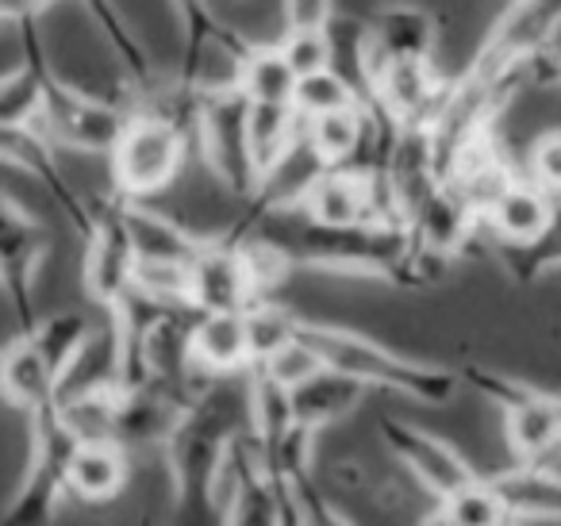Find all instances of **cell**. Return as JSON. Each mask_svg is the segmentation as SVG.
I'll list each match as a JSON object with an SVG mask.
<instances>
[{"label":"cell","instance_id":"1","mask_svg":"<svg viewBox=\"0 0 561 526\" xmlns=\"http://www.w3.org/2000/svg\"><path fill=\"white\" fill-rule=\"evenodd\" d=\"M247 426V408L219 388L193 396L185 415L165 438V469L173 488L178 526H224V477L234 434Z\"/></svg>","mask_w":561,"mask_h":526},{"label":"cell","instance_id":"2","mask_svg":"<svg viewBox=\"0 0 561 526\" xmlns=\"http://www.w3.org/2000/svg\"><path fill=\"white\" fill-rule=\"evenodd\" d=\"M300 339L316 350L328 373L354 380L362 388H385V392L408 396L420 403H450L458 392V373L446 365L415 362L385 342L369 339L358 331H343L331 323H300Z\"/></svg>","mask_w":561,"mask_h":526},{"label":"cell","instance_id":"3","mask_svg":"<svg viewBox=\"0 0 561 526\" xmlns=\"http://www.w3.org/2000/svg\"><path fill=\"white\" fill-rule=\"evenodd\" d=\"M188 158V135L178 124L150 112L127 116L116 147H112V193L124 201L147 204L178 181Z\"/></svg>","mask_w":561,"mask_h":526},{"label":"cell","instance_id":"4","mask_svg":"<svg viewBox=\"0 0 561 526\" xmlns=\"http://www.w3.org/2000/svg\"><path fill=\"white\" fill-rule=\"evenodd\" d=\"M293 216L323 231H354V227H404L392 204L389 181L369 170H323L297 196Z\"/></svg>","mask_w":561,"mask_h":526},{"label":"cell","instance_id":"5","mask_svg":"<svg viewBox=\"0 0 561 526\" xmlns=\"http://www.w3.org/2000/svg\"><path fill=\"white\" fill-rule=\"evenodd\" d=\"M78 454V438L66 431L58 408L32 415V461L4 511V526H50L70 495V461Z\"/></svg>","mask_w":561,"mask_h":526},{"label":"cell","instance_id":"6","mask_svg":"<svg viewBox=\"0 0 561 526\" xmlns=\"http://www.w3.org/2000/svg\"><path fill=\"white\" fill-rule=\"evenodd\" d=\"M127 124L124 104L96 96L89 89H73L50 66L43 85V116L35 132L50 142V150H81V155H112L119 132Z\"/></svg>","mask_w":561,"mask_h":526},{"label":"cell","instance_id":"7","mask_svg":"<svg viewBox=\"0 0 561 526\" xmlns=\"http://www.w3.org/2000/svg\"><path fill=\"white\" fill-rule=\"evenodd\" d=\"M89 211H93V231L85 239V293L104 316H112L131 296L139 254L127 231L124 201L116 193L89 201Z\"/></svg>","mask_w":561,"mask_h":526},{"label":"cell","instance_id":"8","mask_svg":"<svg viewBox=\"0 0 561 526\" xmlns=\"http://www.w3.org/2000/svg\"><path fill=\"white\" fill-rule=\"evenodd\" d=\"M247 112H250V104L242 93L201 96V112H196V150H201L204 162L211 165V173H216L234 196L254 201L257 181H254V165H250V150H247Z\"/></svg>","mask_w":561,"mask_h":526},{"label":"cell","instance_id":"9","mask_svg":"<svg viewBox=\"0 0 561 526\" xmlns=\"http://www.w3.org/2000/svg\"><path fill=\"white\" fill-rule=\"evenodd\" d=\"M254 304L257 296L247 262H242L239 239L231 235L201 239L188 262V311L193 316H247Z\"/></svg>","mask_w":561,"mask_h":526},{"label":"cell","instance_id":"10","mask_svg":"<svg viewBox=\"0 0 561 526\" xmlns=\"http://www.w3.org/2000/svg\"><path fill=\"white\" fill-rule=\"evenodd\" d=\"M43 254H47V239H43L39 224L0 193V293L16 316L20 334H32L39 327L35 277H39Z\"/></svg>","mask_w":561,"mask_h":526},{"label":"cell","instance_id":"11","mask_svg":"<svg viewBox=\"0 0 561 526\" xmlns=\"http://www.w3.org/2000/svg\"><path fill=\"white\" fill-rule=\"evenodd\" d=\"M377 434H381V442L389 446V454L397 457L404 469H412L415 480H420L431 495H438V503L477 480V469L469 465V457L461 454V449H454L446 438L408 423V419L385 415Z\"/></svg>","mask_w":561,"mask_h":526},{"label":"cell","instance_id":"12","mask_svg":"<svg viewBox=\"0 0 561 526\" xmlns=\"http://www.w3.org/2000/svg\"><path fill=\"white\" fill-rule=\"evenodd\" d=\"M0 162L4 165H16L20 173H27L32 181H39L43 193L55 201V208L70 219V227L81 235V242L89 239L93 231V211H89V201L70 185V178L62 173L58 165L55 150L50 142L43 139L39 132H20V127H4L0 124Z\"/></svg>","mask_w":561,"mask_h":526},{"label":"cell","instance_id":"13","mask_svg":"<svg viewBox=\"0 0 561 526\" xmlns=\"http://www.w3.org/2000/svg\"><path fill=\"white\" fill-rule=\"evenodd\" d=\"M553 216H558V208H553L550 196L530 185L527 178H519L500 196L496 208L481 219V227L507 250V254H527V250H535L538 242L550 235Z\"/></svg>","mask_w":561,"mask_h":526},{"label":"cell","instance_id":"14","mask_svg":"<svg viewBox=\"0 0 561 526\" xmlns=\"http://www.w3.org/2000/svg\"><path fill=\"white\" fill-rule=\"evenodd\" d=\"M504 515L515 526L527 523H561V472L546 465H512L484 477Z\"/></svg>","mask_w":561,"mask_h":526},{"label":"cell","instance_id":"15","mask_svg":"<svg viewBox=\"0 0 561 526\" xmlns=\"http://www.w3.org/2000/svg\"><path fill=\"white\" fill-rule=\"evenodd\" d=\"M58 388H62V377L43 357V350L35 346L32 334H16L9 346L0 350V396L12 408L39 415V411L58 403Z\"/></svg>","mask_w":561,"mask_h":526},{"label":"cell","instance_id":"16","mask_svg":"<svg viewBox=\"0 0 561 526\" xmlns=\"http://www.w3.org/2000/svg\"><path fill=\"white\" fill-rule=\"evenodd\" d=\"M188 369L208 377L250 373V342L242 316H196L188 327Z\"/></svg>","mask_w":561,"mask_h":526},{"label":"cell","instance_id":"17","mask_svg":"<svg viewBox=\"0 0 561 526\" xmlns=\"http://www.w3.org/2000/svg\"><path fill=\"white\" fill-rule=\"evenodd\" d=\"M300 139H305V119L297 116V108H262V104H250L247 150H250L257 188L297 155Z\"/></svg>","mask_w":561,"mask_h":526},{"label":"cell","instance_id":"18","mask_svg":"<svg viewBox=\"0 0 561 526\" xmlns=\"http://www.w3.org/2000/svg\"><path fill=\"white\" fill-rule=\"evenodd\" d=\"M435 47V24L415 4H389L381 9L374 27H366V73L377 62L392 58H431Z\"/></svg>","mask_w":561,"mask_h":526},{"label":"cell","instance_id":"19","mask_svg":"<svg viewBox=\"0 0 561 526\" xmlns=\"http://www.w3.org/2000/svg\"><path fill=\"white\" fill-rule=\"evenodd\" d=\"M119 201H124V196H119ZM124 219H127V231H131L139 262L188 265L196 254V247H201L196 235H188L185 227L173 224L170 216H162V211L150 208V204L124 201Z\"/></svg>","mask_w":561,"mask_h":526},{"label":"cell","instance_id":"20","mask_svg":"<svg viewBox=\"0 0 561 526\" xmlns=\"http://www.w3.org/2000/svg\"><path fill=\"white\" fill-rule=\"evenodd\" d=\"M85 12L93 16V24H101L104 43H108L112 55H116L119 70H124V81H127V93L135 96V108H139L150 93L162 89V78H158V70H154V58L147 55L139 35L124 24V12L119 9H112V4H93V9H85Z\"/></svg>","mask_w":561,"mask_h":526},{"label":"cell","instance_id":"21","mask_svg":"<svg viewBox=\"0 0 561 526\" xmlns=\"http://www.w3.org/2000/svg\"><path fill=\"white\" fill-rule=\"evenodd\" d=\"M127 449L119 442H89L78 446L70 461V495L85 503H108L127 488Z\"/></svg>","mask_w":561,"mask_h":526},{"label":"cell","instance_id":"22","mask_svg":"<svg viewBox=\"0 0 561 526\" xmlns=\"http://www.w3.org/2000/svg\"><path fill=\"white\" fill-rule=\"evenodd\" d=\"M507 419V446L519 465H542L561 446V396L542 392L535 403Z\"/></svg>","mask_w":561,"mask_h":526},{"label":"cell","instance_id":"23","mask_svg":"<svg viewBox=\"0 0 561 526\" xmlns=\"http://www.w3.org/2000/svg\"><path fill=\"white\" fill-rule=\"evenodd\" d=\"M362 396H366L362 385L323 369L320 377L308 380L305 388L293 392V419H297L300 431L316 434V431H323V426L339 423L343 415H351V411L362 403Z\"/></svg>","mask_w":561,"mask_h":526},{"label":"cell","instance_id":"24","mask_svg":"<svg viewBox=\"0 0 561 526\" xmlns=\"http://www.w3.org/2000/svg\"><path fill=\"white\" fill-rule=\"evenodd\" d=\"M239 93L247 96V104H262V108H293L297 73H293L289 62L280 58L277 43H265V47L250 50V58L242 62Z\"/></svg>","mask_w":561,"mask_h":526},{"label":"cell","instance_id":"25","mask_svg":"<svg viewBox=\"0 0 561 526\" xmlns=\"http://www.w3.org/2000/svg\"><path fill=\"white\" fill-rule=\"evenodd\" d=\"M62 415L66 431L78 438V446L89 442H116L119 434V411H124V392H89L73 400L55 403Z\"/></svg>","mask_w":561,"mask_h":526},{"label":"cell","instance_id":"26","mask_svg":"<svg viewBox=\"0 0 561 526\" xmlns=\"http://www.w3.org/2000/svg\"><path fill=\"white\" fill-rule=\"evenodd\" d=\"M89 334H93V319L85 311H58V316H47L35 327L32 339L43 350V357L55 365L58 377H66L70 365L78 362L81 346L89 342Z\"/></svg>","mask_w":561,"mask_h":526},{"label":"cell","instance_id":"27","mask_svg":"<svg viewBox=\"0 0 561 526\" xmlns=\"http://www.w3.org/2000/svg\"><path fill=\"white\" fill-rule=\"evenodd\" d=\"M247 342H250V369L262 365L265 357H273L280 346H289L293 339L300 334V323L289 308H280L277 300H262L247 311Z\"/></svg>","mask_w":561,"mask_h":526},{"label":"cell","instance_id":"28","mask_svg":"<svg viewBox=\"0 0 561 526\" xmlns=\"http://www.w3.org/2000/svg\"><path fill=\"white\" fill-rule=\"evenodd\" d=\"M358 104H362L358 89L346 78H339L335 70H323V73H316V78L297 81V96H293V108H297V116L305 119V124L308 119L331 116V112L358 108Z\"/></svg>","mask_w":561,"mask_h":526},{"label":"cell","instance_id":"29","mask_svg":"<svg viewBox=\"0 0 561 526\" xmlns=\"http://www.w3.org/2000/svg\"><path fill=\"white\" fill-rule=\"evenodd\" d=\"M458 380L477 388V392L496 403L504 415H515V411H523L527 403H535L538 396H542V388L527 385L523 377H512V373H504V369H492V365H466V373H461Z\"/></svg>","mask_w":561,"mask_h":526},{"label":"cell","instance_id":"30","mask_svg":"<svg viewBox=\"0 0 561 526\" xmlns=\"http://www.w3.org/2000/svg\"><path fill=\"white\" fill-rule=\"evenodd\" d=\"M438 511H443L454 526H515L512 518L504 515L500 500L492 495V488L484 484V477H477L473 484L446 495V500L438 503Z\"/></svg>","mask_w":561,"mask_h":526},{"label":"cell","instance_id":"31","mask_svg":"<svg viewBox=\"0 0 561 526\" xmlns=\"http://www.w3.org/2000/svg\"><path fill=\"white\" fill-rule=\"evenodd\" d=\"M257 373H262L265 380H273L277 388H285V392H297V388H305L308 380H316L323 373V362L316 357V350L308 346L305 339H293L289 346H280L273 357H265L262 365H254Z\"/></svg>","mask_w":561,"mask_h":526},{"label":"cell","instance_id":"32","mask_svg":"<svg viewBox=\"0 0 561 526\" xmlns=\"http://www.w3.org/2000/svg\"><path fill=\"white\" fill-rule=\"evenodd\" d=\"M277 50H280V58L289 62V70L297 73V81L331 70V35L328 32H280Z\"/></svg>","mask_w":561,"mask_h":526},{"label":"cell","instance_id":"33","mask_svg":"<svg viewBox=\"0 0 561 526\" xmlns=\"http://www.w3.org/2000/svg\"><path fill=\"white\" fill-rule=\"evenodd\" d=\"M527 181L542 188L550 201L561 196V132H546L542 139H535L527 158Z\"/></svg>","mask_w":561,"mask_h":526},{"label":"cell","instance_id":"34","mask_svg":"<svg viewBox=\"0 0 561 526\" xmlns=\"http://www.w3.org/2000/svg\"><path fill=\"white\" fill-rule=\"evenodd\" d=\"M297 507H300V518H305V526H354L351 518H346L343 511L331 503V495L323 492V488L316 484L312 477L297 484Z\"/></svg>","mask_w":561,"mask_h":526},{"label":"cell","instance_id":"35","mask_svg":"<svg viewBox=\"0 0 561 526\" xmlns=\"http://www.w3.org/2000/svg\"><path fill=\"white\" fill-rule=\"evenodd\" d=\"M280 20H285L280 32H328L335 24V9L331 4H285Z\"/></svg>","mask_w":561,"mask_h":526},{"label":"cell","instance_id":"36","mask_svg":"<svg viewBox=\"0 0 561 526\" xmlns=\"http://www.w3.org/2000/svg\"><path fill=\"white\" fill-rule=\"evenodd\" d=\"M527 85H542V89H561V55L550 50V55L535 58L527 70Z\"/></svg>","mask_w":561,"mask_h":526},{"label":"cell","instance_id":"37","mask_svg":"<svg viewBox=\"0 0 561 526\" xmlns=\"http://www.w3.org/2000/svg\"><path fill=\"white\" fill-rule=\"evenodd\" d=\"M420 526H454V523L443 515V511L435 507V511H431V515H423V523H420Z\"/></svg>","mask_w":561,"mask_h":526}]
</instances>
